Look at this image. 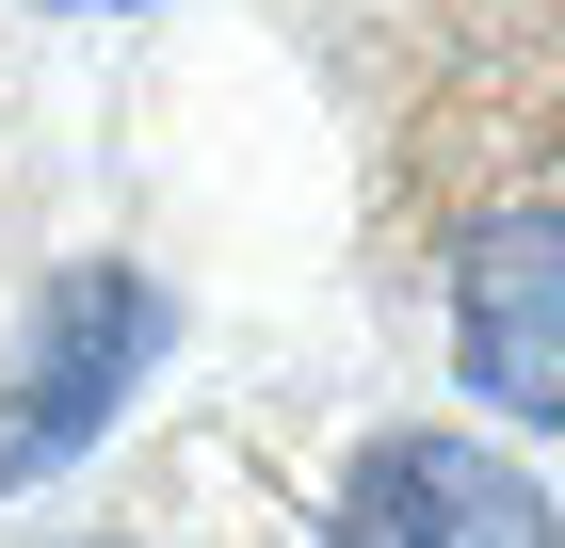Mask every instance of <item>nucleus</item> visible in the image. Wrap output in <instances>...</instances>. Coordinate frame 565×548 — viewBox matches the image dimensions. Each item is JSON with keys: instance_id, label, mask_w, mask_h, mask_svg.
Returning <instances> with one entry per match:
<instances>
[{"instance_id": "nucleus-3", "label": "nucleus", "mask_w": 565, "mask_h": 548, "mask_svg": "<svg viewBox=\"0 0 565 548\" xmlns=\"http://www.w3.org/2000/svg\"><path fill=\"white\" fill-rule=\"evenodd\" d=\"M323 548H565V501L484 436H372L340 468Z\"/></svg>"}, {"instance_id": "nucleus-4", "label": "nucleus", "mask_w": 565, "mask_h": 548, "mask_svg": "<svg viewBox=\"0 0 565 548\" xmlns=\"http://www.w3.org/2000/svg\"><path fill=\"white\" fill-rule=\"evenodd\" d=\"M518 178H565V0L501 17L484 0V194Z\"/></svg>"}, {"instance_id": "nucleus-1", "label": "nucleus", "mask_w": 565, "mask_h": 548, "mask_svg": "<svg viewBox=\"0 0 565 548\" xmlns=\"http://www.w3.org/2000/svg\"><path fill=\"white\" fill-rule=\"evenodd\" d=\"M162 275H130V258H65L33 307H17V355H0V501L17 484H49V468H82L97 436L130 420V387L162 372Z\"/></svg>"}, {"instance_id": "nucleus-5", "label": "nucleus", "mask_w": 565, "mask_h": 548, "mask_svg": "<svg viewBox=\"0 0 565 548\" xmlns=\"http://www.w3.org/2000/svg\"><path fill=\"white\" fill-rule=\"evenodd\" d=\"M33 17H146V0H33Z\"/></svg>"}, {"instance_id": "nucleus-2", "label": "nucleus", "mask_w": 565, "mask_h": 548, "mask_svg": "<svg viewBox=\"0 0 565 548\" xmlns=\"http://www.w3.org/2000/svg\"><path fill=\"white\" fill-rule=\"evenodd\" d=\"M452 372L518 436H565V178L452 211Z\"/></svg>"}]
</instances>
